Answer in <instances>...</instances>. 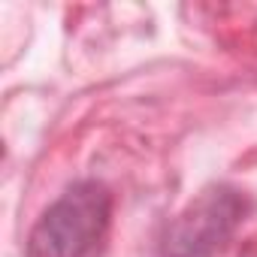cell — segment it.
<instances>
[{
    "label": "cell",
    "mask_w": 257,
    "mask_h": 257,
    "mask_svg": "<svg viewBox=\"0 0 257 257\" xmlns=\"http://www.w3.org/2000/svg\"><path fill=\"white\" fill-rule=\"evenodd\" d=\"M109 215V188L94 179L76 182L34 224L25 245V257H85L103 239Z\"/></svg>",
    "instance_id": "obj_1"
},
{
    "label": "cell",
    "mask_w": 257,
    "mask_h": 257,
    "mask_svg": "<svg viewBox=\"0 0 257 257\" xmlns=\"http://www.w3.org/2000/svg\"><path fill=\"white\" fill-rule=\"evenodd\" d=\"M245 218V197L227 185L206 188L164 236V257H215Z\"/></svg>",
    "instance_id": "obj_2"
}]
</instances>
